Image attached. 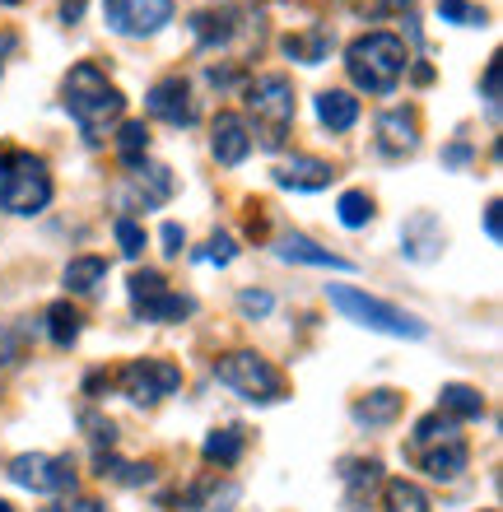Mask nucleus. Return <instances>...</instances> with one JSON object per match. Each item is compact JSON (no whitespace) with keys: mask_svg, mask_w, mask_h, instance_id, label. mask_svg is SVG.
<instances>
[{"mask_svg":"<svg viewBox=\"0 0 503 512\" xmlns=\"http://www.w3.org/2000/svg\"><path fill=\"white\" fill-rule=\"evenodd\" d=\"M61 103H66V112L80 122L89 145H103L108 131L122 122V112H126L122 89H117V84L103 75V66H94V61L70 66L66 84H61Z\"/></svg>","mask_w":503,"mask_h":512,"instance_id":"1","label":"nucleus"},{"mask_svg":"<svg viewBox=\"0 0 503 512\" xmlns=\"http://www.w3.org/2000/svg\"><path fill=\"white\" fill-rule=\"evenodd\" d=\"M410 66V52L406 42L396 38V33H359V38L345 47V70H350L354 89H364V94H392L401 75Z\"/></svg>","mask_w":503,"mask_h":512,"instance_id":"2","label":"nucleus"},{"mask_svg":"<svg viewBox=\"0 0 503 512\" xmlns=\"http://www.w3.org/2000/svg\"><path fill=\"white\" fill-rule=\"evenodd\" d=\"M52 201V173L38 154L5 149L0 154V210L10 215H42Z\"/></svg>","mask_w":503,"mask_h":512,"instance_id":"3","label":"nucleus"},{"mask_svg":"<svg viewBox=\"0 0 503 512\" xmlns=\"http://www.w3.org/2000/svg\"><path fill=\"white\" fill-rule=\"evenodd\" d=\"M294 80L289 75H257V80L247 84V112H252V122H257V140L261 149H285L289 140V126H294Z\"/></svg>","mask_w":503,"mask_h":512,"instance_id":"4","label":"nucleus"},{"mask_svg":"<svg viewBox=\"0 0 503 512\" xmlns=\"http://www.w3.org/2000/svg\"><path fill=\"white\" fill-rule=\"evenodd\" d=\"M215 378L224 382L229 391H238L243 401H257V405H275L285 401V373L271 364V359H261L257 350H229L215 359Z\"/></svg>","mask_w":503,"mask_h":512,"instance_id":"5","label":"nucleus"},{"mask_svg":"<svg viewBox=\"0 0 503 512\" xmlns=\"http://www.w3.org/2000/svg\"><path fill=\"white\" fill-rule=\"evenodd\" d=\"M327 298L331 308H340L350 322L368 326V331H382V336H401V340H420L424 336V322L410 317V312L382 303V298L364 294V289H350V284H327Z\"/></svg>","mask_w":503,"mask_h":512,"instance_id":"6","label":"nucleus"},{"mask_svg":"<svg viewBox=\"0 0 503 512\" xmlns=\"http://www.w3.org/2000/svg\"><path fill=\"white\" fill-rule=\"evenodd\" d=\"M126 294H131V308H136L140 322L173 326V322H182V317L196 312V303H191L187 294H173L159 270H136V275L126 280Z\"/></svg>","mask_w":503,"mask_h":512,"instance_id":"7","label":"nucleus"},{"mask_svg":"<svg viewBox=\"0 0 503 512\" xmlns=\"http://www.w3.org/2000/svg\"><path fill=\"white\" fill-rule=\"evenodd\" d=\"M14 485L33 489V494H75V461L70 457H47V452H19L5 471Z\"/></svg>","mask_w":503,"mask_h":512,"instance_id":"8","label":"nucleus"},{"mask_svg":"<svg viewBox=\"0 0 503 512\" xmlns=\"http://www.w3.org/2000/svg\"><path fill=\"white\" fill-rule=\"evenodd\" d=\"M117 387L136 405H159L164 396H173V391L182 387V368L168 364V359H131V364L117 373Z\"/></svg>","mask_w":503,"mask_h":512,"instance_id":"9","label":"nucleus"},{"mask_svg":"<svg viewBox=\"0 0 503 512\" xmlns=\"http://www.w3.org/2000/svg\"><path fill=\"white\" fill-rule=\"evenodd\" d=\"M108 28L122 38H150L164 24H173V0H103Z\"/></svg>","mask_w":503,"mask_h":512,"instance_id":"10","label":"nucleus"},{"mask_svg":"<svg viewBox=\"0 0 503 512\" xmlns=\"http://www.w3.org/2000/svg\"><path fill=\"white\" fill-rule=\"evenodd\" d=\"M173 191H177V182L164 163H136V168L126 173L122 205L126 210H159V205L173 201Z\"/></svg>","mask_w":503,"mask_h":512,"instance_id":"11","label":"nucleus"},{"mask_svg":"<svg viewBox=\"0 0 503 512\" xmlns=\"http://www.w3.org/2000/svg\"><path fill=\"white\" fill-rule=\"evenodd\" d=\"M145 108H150V117H159V122L168 126H191L196 122V103H191V84L182 80V75H168V80H159L145 94Z\"/></svg>","mask_w":503,"mask_h":512,"instance_id":"12","label":"nucleus"},{"mask_svg":"<svg viewBox=\"0 0 503 512\" xmlns=\"http://www.w3.org/2000/svg\"><path fill=\"white\" fill-rule=\"evenodd\" d=\"M210 154H215L224 168H238V163L252 154V126L238 112H219L215 126H210Z\"/></svg>","mask_w":503,"mask_h":512,"instance_id":"13","label":"nucleus"},{"mask_svg":"<svg viewBox=\"0 0 503 512\" xmlns=\"http://www.w3.org/2000/svg\"><path fill=\"white\" fill-rule=\"evenodd\" d=\"M378 145L392 159H406L420 149V112L415 108H387L378 117Z\"/></svg>","mask_w":503,"mask_h":512,"instance_id":"14","label":"nucleus"},{"mask_svg":"<svg viewBox=\"0 0 503 512\" xmlns=\"http://www.w3.org/2000/svg\"><path fill=\"white\" fill-rule=\"evenodd\" d=\"M271 177H275V187H289V191H322V187H331L336 168L327 159H313V154H294Z\"/></svg>","mask_w":503,"mask_h":512,"instance_id":"15","label":"nucleus"},{"mask_svg":"<svg viewBox=\"0 0 503 512\" xmlns=\"http://www.w3.org/2000/svg\"><path fill=\"white\" fill-rule=\"evenodd\" d=\"M415 461H420V471L434 475V480H457V475L466 471V461H471V447H466V438L457 433V438H443V443L420 447Z\"/></svg>","mask_w":503,"mask_h":512,"instance_id":"16","label":"nucleus"},{"mask_svg":"<svg viewBox=\"0 0 503 512\" xmlns=\"http://www.w3.org/2000/svg\"><path fill=\"white\" fill-rule=\"evenodd\" d=\"M340 480H345V503H350V512H364L368 499H373V489L382 485V461L350 457L340 466Z\"/></svg>","mask_w":503,"mask_h":512,"instance_id":"17","label":"nucleus"},{"mask_svg":"<svg viewBox=\"0 0 503 512\" xmlns=\"http://www.w3.org/2000/svg\"><path fill=\"white\" fill-rule=\"evenodd\" d=\"M401 252H406L410 261H434V256L443 252V224H438L429 210H420V215L401 229Z\"/></svg>","mask_w":503,"mask_h":512,"instance_id":"18","label":"nucleus"},{"mask_svg":"<svg viewBox=\"0 0 503 512\" xmlns=\"http://www.w3.org/2000/svg\"><path fill=\"white\" fill-rule=\"evenodd\" d=\"M191 33H196L201 47H224V42H233V33H238V10H233V5L196 10L191 14Z\"/></svg>","mask_w":503,"mask_h":512,"instance_id":"19","label":"nucleus"},{"mask_svg":"<svg viewBox=\"0 0 503 512\" xmlns=\"http://www.w3.org/2000/svg\"><path fill=\"white\" fill-rule=\"evenodd\" d=\"M317 122L327 126L331 135L350 131V126L359 122V98L345 94V89H322V94H317Z\"/></svg>","mask_w":503,"mask_h":512,"instance_id":"20","label":"nucleus"},{"mask_svg":"<svg viewBox=\"0 0 503 512\" xmlns=\"http://www.w3.org/2000/svg\"><path fill=\"white\" fill-rule=\"evenodd\" d=\"M275 252L285 256V261H303V266H331V270H354L345 256H336V252H327V247H317L313 238H303V233H285L280 238V247Z\"/></svg>","mask_w":503,"mask_h":512,"instance_id":"21","label":"nucleus"},{"mask_svg":"<svg viewBox=\"0 0 503 512\" xmlns=\"http://www.w3.org/2000/svg\"><path fill=\"white\" fill-rule=\"evenodd\" d=\"M406 410V396L401 391H368L364 401H354V419L359 424H368V429H382V424H392L396 415Z\"/></svg>","mask_w":503,"mask_h":512,"instance_id":"22","label":"nucleus"},{"mask_svg":"<svg viewBox=\"0 0 503 512\" xmlns=\"http://www.w3.org/2000/svg\"><path fill=\"white\" fill-rule=\"evenodd\" d=\"M382 512H429V494L415 480L396 475V480L382 485Z\"/></svg>","mask_w":503,"mask_h":512,"instance_id":"23","label":"nucleus"},{"mask_svg":"<svg viewBox=\"0 0 503 512\" xmlns=\"http://www.w3.org/2000/svg\"><path fill=\"white\" fill-rule=\"evenodd\" d=\"M438 396H443V415L457 419V424H462V419H480V415H485V396H480L476 387H466V382H448Z\"/></svg>","mask_w":503,"mask_h":512,"instance_id":"24","label":"nucleus"},{"mask_svg":"<svg viewBox=\"0 0 503 512\" xmlns=\"http://www.w3.org/2000/svg\"><path fill=\"white\" fill-rule=\"evenodd\" d=\"M80 331H84V317H80V312H75V308H70L66 298L47 308V336H52V345H56V350H70V345L80 340Z\"/></svg>","mask_w":503,"mask_h":512,"instance_id":"25","label":"nucleus"},{"mask_svg":"<svg viewBox=\"0 0 503 512\" xmlns=\"http://www.w3.org/2000/svg\"><path fill=\"white\" fill-rule=\"evenodd\" d=\"M103 280H108V261H103V256H75V261L66 266V289L70 294H94Z\"/></svg>","mask_w":503,"mask_h":512,"instance_id":"26","label":"nucleus"},{"mask_svg":"<svg viewBox=\"0 0 503 512\" xmlns=\"http://www.w3.org/2000/svg\"><path fill=\"white\" fill-rule=\"evenodd\" d=\"M243 447H247L243 429H215L201 443V452H205V461H215V466H233V461L243 457Z\"/></svg>","mask_w":503,"mask_h":512,"instance_id":"27","label":"nucleus"},{"mask_svg":"<svg viewBox=\"0 0 503 512\" xmlns=\"http://www.w3.org/2000/svg\"><path fill=\"white\" fill-rule=\"evenodd\" d=\"M327 47H331L327 28H313V33H289V38H285V52L294 56V61H308V66L327 61Z\"/></svg>","mask_w":503,"mask_h":512,"instance_id":"28","label":"nucleus"},{"mask_svg":"<svg viewBox=\"0 0 503 512\" xmlns=\"http://www.w3.org/2000/svg\"><path fill=\"white\" fill-rule=\"evenodd\" d=\"M94 466H98V475H103V480H117V485H145V480H150V466H140V461H122V457H112V452H98L94 457Z\"/></svg>","mask_w":503,"mask_h":512,"instance_id":"29","label":"nucleus"},{"mask_svg":"<svg viewBox=\"0 0 503 512\" xmlns=\"http://www.w3.org/2000/svg\"><path fill=\"white\" fill-rule=\"evenodd\" d=\"M145 149H150V131H145V122H122V131H117V154H122L126 168L145 163Z\"/></svg>","mask_w":503,"mask_h":512,"instance_id":"30","label":"nucleus"},{"mask_svg":"<svg viewBox=\"0 0 503 512\" xmlns=\"http://www.w3.org/2000/svg\"><path fill=\"white\" fill-rule=\"evenodd\" d=\"M233 503H238V485H219V480H205L191 494V508H201V512H229Z\"/></svg>","mask_w":503,"mask_h":512,"instance_id":"31","label":"nucleus"},{"mask_svg":"<svg viewBox=\"0 0 503 512\" xmlns=\"http://www.w3.org/2000/svg\"><path fill=\"white\" fill-rule=\"evenodd\" d=\"M438 14L448 24H462V28H485L490 24V10L476 5V0H438Z\"/></svg>","mask_w":503,"mask_h":512,"instance_id":"32","label":"nucleus"},{"mask_svg":"<svg viewBox=\"0 0 503 512\" xmlns=\"http://www.w3.org/2000/svg\"><path fill=\"white\" fill-rule=\"evenodd\" d=\"M336 215H340V224H345V229H364L368 219H373V196H368V191H345Z\"/></svg>","mask_w":503,"mask_h":512,"instance_id":"33","label":"nucleus"},{"mask_svg":"<svg viewBox=\"0 0 503 512\" xmlns=\"http://www.w3.org/2000/svg\"><path fill=\"white\" fill-rule=\"evenodd\" d=\"M112 233H117V243H122V256H131V261H136V256L145 252V229H140L131 215L117 219V224H112Z\"/></svg>","mask_w":503,"mask_h":512,"instance_id":"34","label":"nucleus"},{"mask_svg":"<svg viewBox=\"0 0 503 512\" xmlns=\"http://www.w3.org/2000/svg\"><path fill=\"white\" fill-rule=\"evenodd\" d=\"M196 256H201V261H215V266H229L233 256H238V247H233L229 233H215V238H210V243H205Z\"/></svg>","mask_w":503,"mask_h":512,"instance_id":"35","label":"nucleus"},{"mask_svg":"<svg viewBox=\"0 0 503 512\" xmlns=\"http://www.w3.org/2000/svg\"><path fill=\"white\" fill-rule=\"evenodd\" d=\"M24 359V340H19V331L14 326L0 322V368H14Z\"/></svg>","mask_w":503,"mask_h":512,"instance_id":"36","label":"nucleus"},{"mask_svg":"<svg viewBox=\"0 0 503 512\" xmlns=\"http://www.w3.org/2000/svg\"><path fill=\"white\" fill-rule=\"evenodd\" d=\"M84 429H89V438H94L98 447L117 443V424H112V419H103V415H84Z\"/></svg>","mask_w":503,"mask_h":512,"instance_id":"37","label":"nucleus"},{"mask_svg":"<svg viewBox=\"0 0 503 512\" xmlns=\"http://www.w3.org/2000/svg\"><path fill=\"white\" fill-rule=\"evenodd\" d=\"M238 308H243L247 317H266V312L275 308V298L261 294V289H247V294H238Z\"/></svg>","mask_w":503,"mask_h":512,"instance_id":"38","label":"nucleus"},{"mask_svg":"<svg viewBox=\"0 0 503 512\" xmlns=\"http://www.w3.org/2000/svg\"><path fill=\"white\" fill-rule=\"evenodd\" d=\"M499 56H490V66H485V103H490V112H499Z\"/></svg>","mask_w":503,"mask_h":512,"instance_id":"39","label":"nucleus"},{"mask_svg":"<svg viewBox=\"0 0 503 512\" xmlns=\"http://www.w3.org/2000/svg\"><path fill=\"white\" fill-rule=\"evenodd\" d=\"M42 512H108L98 499H61V503H52V508H42Z\"/></svg>","mask_w":503,"mask_h":512,"instance_id":"40","label":"nucleus"},{"mask_svg":"<svg viewBox=\"0 0 503 512\" xmlns=\"http://www.w3.org/2000/svg\"><path fill=\"white\" fill-rule=\"evenodd\" d=\"M159 243H164L168 256H182V243H187V233L177 229V224H164V229H159Z\"/></svg>","mask_w":503,"mask_h":512,"instance_id":"41","label":"nucleus"},{"mask_svg":"<svg viewBox=\"0 0 503 512\" xmlns=\"http://www.w3.org/2000/svg\"><path fill=\"white\" fill-rule=\"evenodd\" d=\"M485 233H490L494 243L503 238V229H499V201H490V210H485Z\"/></svg>","mask_w":503,"mask_h":512,"instance_id":"42","label":"nucleus"},{"mask_svg":"<svg viewBox=\"0 0 503 512\" xmlns=\"http://www.w3.org/2000/svg\"><path fill=\"white\" fill-rule=\"evenodd\" d=\"M466 159H471V145H466V140H457V145L443 154V163H466Z\"/></svg>","mask_w":503,"mask_h":512,"instance_id":"43","label":"nucleus"},{"mask_svg":"<svg viewBox=\"0 0 503 512\" xmlns=\"http://www.w3.org/2000/svg\"><path fill=\"white\" fill-rule=\"evenodd\" d=\"M80 14H84V0H66V5H61V19H66V24H75Z\"/></svg>","mask_w":503,"mask_h":512,"instance_id":"44","label":"nucleus"},{"mask_svg":"<svg viewBox=\"0 0 503 512\" xmlns=\"http://www.w3.org/2000/svg\"><path fill=\"white\" fill-rule=\"evenodd\" d=\"M0 512H14V508H10V503H5V499H0Z\"/></svg>","mask_w":503,"mask_h":512,"instance_id":"45","label":"nucleus"},{"mask_svg":"<svg viewBox=\"0 0 503 512\" xmlns=\"http://www.w3.org/2000/svg\"><path fill=\"white\" fill-rule=\"evenodd\" d=\"M5 5H19V0H5Z\"/></svg>","mask_w":503,"mask_h":512,"instance_id":"46","label":"nucleus"},{"mask_svg":"<svg viewBox=\"0 0 503 512\" xmlns=\"http://www.w3.org/2000/svg\"><path fill=\"white\" fill-rule=\"evenodd\" d=\"M490 512H494V508H490Z\"/></svg>","mask_w":503,"mask_h":512,"instance_id":"47","label":"nucleus"}]
</instances>
